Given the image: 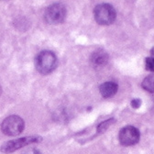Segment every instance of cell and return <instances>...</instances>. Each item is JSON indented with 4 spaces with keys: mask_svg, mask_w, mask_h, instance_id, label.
<instances>
[{
    "mask_svg": "<svg viewBox=\"0 0 154 154\" xmlns=\"http://www.w3.org/2000/svg\"><path fill=\"white\" fill-rule=\"evenodd\" d=\"M58 64L56 55L50 51L40 52L35 59V66L37 71L42 74H49L52 72Z\"/></svg>",
    "mask_w": 154,
    "mask_h": 154,
    "instance_id": "6da1fadb",
    "label": "cell"
},
{
    "mask_svg": "<svg viewBox=\"0 0 154 154\" xmlns=\"http://www.w3.org/2000/svg\"><path fill=\"white\" fill-rule=\"evenodd\" d=\"M94 17L95 21L98 24L110 25L115 21L117 14H116V10L111 5L100 4L94 8Z\"/></svg>",
    "mask_w": 154,
    "mask_h": 154,
    "instance_id": "7a4b0ae2",
    "label": "cell"
},
{
    "mask_svg": "<svg viewBox=\"0 0 154 154\" xmlns=\"http://www.w3.org/2000/svg\"><path fill=\"white\" fill-rule=\"evenodd\" d=\"M24 120L18 116H9L1 125V129L7 136H17L24 129Z\"/></svg>",
    "mask_w": 154,
    "mask_h": 154,
    "instance_id": "3957f363",
    "label": "cell"
},
{
    "mask_svg": "<svg viewBox=\"0 0 154 154\" xmlns=\"http://www.w3.org/2000/svg\"><path fill=\"white\" fill-rule=\"evenodd\" d=\"M40 141H42V138L36 137V136L19 138V139L9 140V141H7L6 143H4L1 147V151L3 153H11V152H14V151L21 149L29 144L37 143Z\"/></svg>",
    "mask_w": 154,
    "mask_h": 154,
    "instance_id": "277c9868",
    "label": "cell"
},
{
    "mask_svg": "<svg viewBox=\"0 0 154 154\" xmlns=\"http://www.w3.org/2000/svg\"><path fill=\"white\" fill-rule=\"evenodd\" d=\"M44 17L49 24L63 23L66 17V9L64 6L61 4H53L46 9Z\"/></svg>",
    "mask_w": 154,
    "mask_h": 154,
    "instance_id": "5b68a950",
    "label": "cell"
},
{
    "mask_svg": "<svg viewBox=\"0 0 154 154\" xmlns=\"http://www.w3.org/2000/svg\"><path fill=\"white\" fill-rule=\"evenodd\" d=\"M140 134L138 128L132 126H127L120 129L119 140L121 145L129 147L137 144L140 141Z\"/></svg>",
    "mask_w": 154,
    "mask_h": 154,
    "instance_id": "8992f818",
    "label": "cell"
},
{
    "mask_svg": "<svg viewBox=\"0 0 154 154\" xmlns=\"http://www.w3.org/2000/svg\"><path fill=\"white\" fill-rule=\"evenodd\" d=\"M91 64L94 68H101L105 66L108 62V55L103 50H98L93 52L90 58Z\"/></svg>",
    "mask_w": 154,
    "mask_h": 154,
    "instance_id": "52a82bcc",
    "label": "cell"
},
{
    "mask_svg": "<svg viewBox=\"0 0 154 154\" xmlns=\"http://www.w3.org/2000/svg\"><path fill=\"white\" fill-rule=\"evenodd\" d=\"M119 90V85L115 82H106L100 85L99 91L103 97L105 98H110L117 94Z\"/></svg>",
    "mask_w": 154,
    "mask_h": 154,
    "instance_id": "ba28073f",
    "label": "cell"
},
{
    "mask_svg": "<svg viewBox=\"0 0 154 154\" xmlns=\"http://www.w3.org/2000/svg\"><path fill=\"white\" fill-rule=\"evenodd\" d=\"M141 86L144 90L149 93H154V72L145 77L141 84Z\"/></svg>",
    "mask_w": 154,
    "mask_h": 154,
    "instance_id": "9c48e42d",
    "label": "cell"
},
{
    "mask_svg": "<svg viewBox=\"0 0 154 154\" xmlns=\"http://www.w3.org/2000/svg\"><path fill=\"white\" fill-rule=\"evenodd\" d=\"M112 122H114V119H107V120H106V121L100 123V124L98 125V127H97V131H98V133H103V132H105V131L108 128V127L112 124Z\"/></svg>",
    "mask_w": 154,
    "mask_h": 154,
    "instance_id": "30bf717a",
    "label": "cell"
},
{
    "mask_svg": "<svg viewBox=\"0 0 154 154\" xmlns=\"http://www.w3.org/2000/svg\"><path fill=\"white\" fill-rule=\"evenodd\" d=\"M145 66L146 69L149 72H154V59H152L151 57H148L145 60Z\"/></svg>",
    "mask_w": 154,
    "mask_h": 154,
    "instance_id": "8fae6325",
    "label": "cell"
},
{
    "mask_svg": "<svg viewBox=\"0 0 154 154\" xmlns=\"http://www.w3.org/2000/svg\"><path fill=\"white\" fill-rule=\"evenodd\" d=\"M141 106V100L140 99H133L131 101V106L135 109L139 108Z\"/></svg>",
    "mask_w": 154,
    "mask_h": 154,
    "instance_id": "7c38bea8",
    "label": "cell"
},
{
    "mask_svg": "<svg viewBox=\"0 0 154 154\" xmlns=\"http://www.w3.org/2000/svg\"><path fill=\"white\" fill-rule=\"evenodd\" d=\"M150 53H151V58H152V59H154V47L151 49V51H150Z\"/></svg>",
    "mask_w": 154,
    "mask_h": 154,
    "instance_id": "4fadbf2b",
    "label": "cell"
},
{
    "mask_svg": "<svg viewBox=\"0 0 154 154\" xmlns=\"http://www.w3.org/2000/svg\"><path fill=\"white\" fill-rule=\"evenodd\" d=\"M0 95H1V86H0Z\"/></svg>",
    "mask_w": 154,
    "mask_h": 154,
    "instance_id": "5bb4252c",
    "label": "cell"
}]
</instances>
